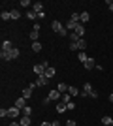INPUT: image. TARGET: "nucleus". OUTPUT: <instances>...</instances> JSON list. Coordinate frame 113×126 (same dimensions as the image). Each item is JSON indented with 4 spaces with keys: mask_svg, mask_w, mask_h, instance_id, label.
<instances>
[{
    "mask_svg": "<svg viewBox=\"0 0 113 126\" xmlns=\"http://www.w3.org/2000/svg\"><path fill=\"white\" fill-rule=\"evenodd\" d=\"M19 115H23V111L19 107H15V105H11L10 109H8V117H11V119H17Z\"/></svg>",
    "mask_w": 113,
    "mask_h": 126,
    "instance_id": "nucleus-3",
    "label": "nucleus"
},
{
    "mask_svg": "<svg viewBox=\"0 0 113 126\" xmlns=\"http://www.w3.org/2000/svg\"><path fill=\"white\" fill-rule=\"evenodd\" d=\"M70 49L72 51H79V49H77V42H70Z\"/></svg>",
    "mask_w": 113,
    "mask_h": 126,
    "instance_id": "nucleus-33",
    "label": "nucleus"
},
{
    "mask_svg": "<svg viewBox=\"0 0 113 126\" xmlns=\"http://www.w3.org/2000/svg\"><path fill=\"white\" fill-rule=\"evenodd\" d=\"M13 105H15V107H19V109H25V107H27V100H25V98H23V96H19V98H17V100H15V104H13Z\"/></svg>",
    "mask_w": 113,
    "mask_h": 126,
    "instance_id": "nucleus-4",
    "label": "nucleus"
},
{
    "mask_svg": "<svg viewBox=\"0 0 113 126\" xmlns=\"http://www.w3.org/2000/svg\"><path fill=\"white\" fill-rule=\"evenodd\" d=\"M66 107H68V111H72V109H75V104L70 102V104H66Z\"/></svg>",
    "mask_w": 113,
    "mask_h": 126,
    "instance_id": "nucleus-35",
    "label": "nucleus"
},
{
    "mask_svg": "<svg viewBox=\"0 0 113 126\" xmlns=\"http://www.w3.org/2000/svg\"><path fill=\"white\" fill-rule=\"evenodd\" d=\"M111 124H113V122H111Z\"/></svg>",
    "mask_w": 113,
    "mask_h": 126,
    "instance_id": "nucleus-44",
    "label": "nucleus"
},
{
    "mask_svg": "<svg viewBox=\"0 0 113 126\" xmlns=\"http://www.w3.org/2000/svg\"><path fill=\"white\" fill-rule=\"evenodd\" d=\"M57 90H59L60 94H66V92H68V85H64V83H59V87H57Z\"/></svg>",
    "mask_w": 113,
    "mask_h": 126,
    "instance_id": "nucleus-15",
    "label": "nucleus"
},
{
    "mask_svg": "<svg viewBox=\"0 0 113 126\" xmlns=\"http://www.w3.org/2000/svg\"><path fill=\"white\" fill-rule=\"evenodd\" d=\"M36 83H38V87H45V85L49 83V79L45 77V75H38V79H36Z\"/></svg>",
    "mask_w": 113,
    "mask_h": 126,
    "instance_id": "nucleus-7",
    "label": "nucleus"
},
{
    "mask_svg": "<svg viewBox=\"0 0 113 126\" xmlns=\"http://www.w3.org/2000/svg\"><path fill=\"white\" fill-rule=\"evenodd\" d=\"M34 11H36V13H42L43 11V4L42 2H34Z\"/></svg>",
    "mask_w": 113,
    "mask_h": 126,
    "instance_id": "nucleus-18",
    "label": "nucleus"
},
{
    "mask_svg": "<svg viewBox=\"0 0 113 126\" xmlns=\"http://www.w3.org/2000/svg\"><path fill=\"white\" fill-rule=\"evenodd\" d=\"M51 126H60V122L59 121H53V122H51Z\"/></svg>",
    "mask_w": 113,
    "mask_h": 126,
    "instance_id": "nucleus-39",
    "label": "nucleus"
},
{
    "mask_svg": "<svg viewBox=\"0 0 113 126\" xmlns=\"http://www.w3.org/2000/svg\"><path fill=\"white\" fill-rule=\"evenodd\" d=\"M10 13H11V21H17V19L21 17V13H19V10H10Z\"/></svg>",
    "mask_w": 113,
    "mask_h": 126,
    "instance_id": "nucleus-17",
    "label": "nucleus"
},
{
    "mask_svg": "<svg viewBox=\"0 0 113 126\" xmlns=\"http://www.w3.org/2000/svg\"><path fill=\"white\" fill-rule=\"evenodd\" d=\"M55 74H57V70H55L53 66H49V68L45 70V74H43V75H45L47 79H51V77H55Z\"/></svg>",
    "mask_w": 113,
    "mask_h": 126,
    "instance_id": "nucleus-9",
    "label": "nucleus"
},
{
    "mask_svg": "<svg viewBox=\"0 0 113 126\" xmlns=\"http://www.w3.org/2000/svg\"><path fill=\"white\" fill-rule=\"evenodd\" d=\"M77 49H79V51H85V49H87V42L83 40V38L77 42Z\"/></svg>",
    "mask_w": 113,
    "mask_h": 126,
    "instance_id": "nucleus-19",
    "label": "nucleus"
},
{
    "mask_svg": "<svg viewBox=\"0 0 113 126\" xmlns=\"http://www.w3.org/2000/svg\"><path fill=\"white\" fill-rule=\"evenodd\" d=\"M59 98H62V94H60L57 89H55V90H49V100H51V102H53V100H59Z\"/></svg>",
    "mask_w": 113,
    "mask_h": 126,
    "instance_id": "nucleus-5",
    "label": "nucleus"
},
{
    "mask_svg": "<svg viewBox=\"0 0 113 126\" xmlns=\"http://www.w3.org/2000/svg\"><path fill=\"white\" fill-rule=\"evenodd\" d=\"M40 126H51V122H42Z\"/></svg>",
    "mask_w": 113,
    "mask_h": 126,
    "instance_id": "nucleus-40",
    "label": "nucleus"
},
{
    "mask_svg": "<svg viewBox=\"0 0 113 126\" xmlns=\"http://www.w3.org/2000/svg\"><path fill=\"white\" fill-rule=\"evenodd\" d=\"M68 38H70V42H79V40H81L75 32H70V34H68Z\"/></svg>",
    "mask_w": 113,
    "mask_h": 126,
    "instance_id": "nucleus-25",
    "label": "nucleus"
},
{
    "mask_svg": "<svg viewBox=\"0 0 113 126\" xmlns=\"http://www.w3.org/2000/svg\"><path fill=\"white\" fill-rule=\"evenodd\" d=\"M19 124L21 126H30V117H21V119H19Z\"/></svg>",
    "mask_w": 113,
    "mask_h": 126,
    "instance_id": "nucleus-16",
    "label": "nucleus"
},
{
    "mask_svg": "<svg viewBox=\"0 0 113 126\" xmlns=\"http://www.w3.org/2000/svg\"><path fill=\"white\" fill-rule=\"evenodd\" d=\"M0 58H2V60H8V53H6V51H0Z\"/></svg>",
    "mask_w": 113,
    "mask_h": 126,
    "instance_id": "nucleus-34",
    "label": "nucleus"
},
{
    "mask_svg": "<svg viewBox=\"0 0 113 126\" xmlns=\"http://www.w3.org/2000/svg\"><path fill=\"white\" fill-rule=\"evenodd\" d=\"M106 4H108V8H109V11H113V2H111V0H108V2H106Z\"/></svg>",
    "mask_w": 113,
    "mask_h": 126,
    "instance_id": "nucleus-37",
    "label": "nucleus"
},
{
    "mask_svg": "<svg viewBox=\"0 0 113 126\" xmlns=\"http://www.w3.org/2000/svg\"><path fill=\"white\" fill-rule=\"evenodd\" d=\"M60 102H64V104H70V94H68V92H66V94H62V98H60Z\"/></svg>",
    "mask_w": 113,
    "mask_h": 126,
    "instance_id": "nucleus-30",
    "label": "nucleus"
},
{
    "mask_svg": "<svg viewBox=\"0 0 113 126\" xmlns=\"http://www.w3.org/2000/svg\"><path fill=\"white\" fill-rule=\"evenodd\" d=\"M89 98H94V100H96V98H98V90H96V89H92V90H91V94H89Z\"/></svg>",
    "mask_w": 113,
    "mask_h": 126,
    "instance_id": "nucleus-32",
    "label": "nucleus"
},
{
    "mask_svg": "<svg viewBox=\"0 0 113 126\" xmlns=\"http://www.w3.org/2000/svg\"><path fill=\"white\" fill-rule=\"evenodd\" d=\"M21 96L25 98V100L32 98V89H30V87H25V89H23V92H21Z\"/></svg>",
    "mask_w": 113,
    "mask_h": 126,
    "instance_id": "nucleus-6",
    "label": "nucleus"
},
{
    "mask_svg": "<svg viewBox=\"0 0 113 126\" xmlns=\"http://www.w3.org/2000/svg\"><path fill=\"white\" fill-rule=\"evenodd\" d=\"M0 17H2V21H10L11 13H10V11H2V15H0Z\"/></svg>",
    "mask_w": 113,
    "mask_h": 126,
    "instance_id": "nucleus-27",
    "label": "nucleus"
},
{
    "mask_svg": "<svg viewBox=\"0 0 113 126\" xmlns=\"http://www.w3.org/2000/svg\"><path fill=\"white\" fill-rule=\"evenodd\" d=\"M108 126H113V124H108Z\"/></svg>",
    "mask_w": 113,
    "mask_h": 126,
    "instance_id": "nucleus-43",
    "label": "nucleus"
},
{
    "mask_svg": "<svg viewBox=\"0 0 113 126\" xmlns=\"http://www.w3.org/2000/svg\"><path fill=\"white\" fill-rule=\"evenodd\" d=\"M89 19H91V15H89L87 11H83V13H81V23H87Z\"/></svg>",
    "mask_w": 113,
    "mask_h": 126,
    "instance_id": "nucleus-29",
    "label": "nucleus"
},
{
    "mask_svg": "<svg viewBox=\"0 0 113 126\" xmlns=\"http://www.w3.org/2000/svg\"><path fill=\"white\" fill-rule=\"evenodd\" d=\"M0 117L4 119V117H8V109H0Z\"/></svg>",
    "mask_w": 113,
    "mask_h": 126,
    "instance_id": "nucleus-36",
    "label": "nucleus"
},
{
    "mask_svg": "<svg viewBox=\"0 0 113 126\" xmlns=\"http://www.w3.org/2000/svg\"><path fill=\"white\" fill-rule=\"evenodd\" d=\"M64 111H68L66 104H64V102H59V104H57V113H64Z\"/></svg>",
    "mask_w": 113,
    "mask_h": 126,
    "instance_id": "nucleus-12",
    "label": "nucleus"
},
{
    "mask_svg": "<svg viewBox=\"0 0 113 126\" xmlns=\"http://www.w3.org/2000/svg\"><path fill=\"white\" fill-rule=\"evenodd\" d=\"M74 32H75V34H77V36L81 38V36H83V34H85V26H83V25H81V23H79V25L75 26V30H74Z\"/></svg>",
    "mask_w": 113,
    "mask_h": 126,
    "instance_id": "nucleus-11",
    "label": "nucleus"
},
{
    "mask_svg": "<svg viewBox=\"0 0 113 126\" xmlns=\"http://www.w3.org/2000/svg\"><path fill=\"white\" fill-rule=\"evenodd\" d=\"M19 6H21V8H28V6H30V0H21Z\"/></svg>",
    "mask_w": 113,
    "mask_h": 126,
    "instance_id": "nucleus-31",
    "label": "nucleus"
},
{
    "mask_svg": "<svg viewBox=\"0 0 113 126\" xmlns=\"http://www.w3.org/2000/svg\"><path fill=\"white\" fill-rule=\"evenodd\" d=\"M51 28H53V32H57L59 36H68V34H70V32L66 30V26H62L60 21H53L51 23Z\"/></svg>",
    "mask_w": 113,
    "mask_h": 126,
    "instance_id": "nucleus-1",
    "label": "nucleus"
},
{
    "mask_svg": "<svg viewBox=\"0 0 113 126\" xmlns=\"http://www.w3.org/2000/svg\"><path fill=\"white\" fill-rule=\"evenodd\" d=\"M49 68V64L47 62H42V64H36V66H34V74L36 75H43L45 74V70Z\"/></svg>",
    "mask_w": 113,
    "mask_h": 126,
    "instance_id": "nucleus-2",
    "label": "nucleus"
},
{
    "mask_svg": "<svg viewBox=\"0 0 113 126\" xmlns=\"http://www.w3.org/2000/svg\"><path fill=\"white\" fill-rule=\"evenodd\" d=\"M68 94H70V96H77V94H79L77 87H68Z\"/></svg>",
    "mask_w": 113,
    "mask_h": 126,
    "instance_id": "nucleus-22",
    "label": "nucleus"
},
{
    "mask_svg": "<svg viewBox=\"0 0 113 126\" xmlns=\"http://www.w3.org/2000/svg\"><path fill=\"white\" fill-rule=\"evenodd\" d=\"M11 49H13V43H11V42H8V40H6V42L2 43V51H6V53H10Z\"/></svg>",
    "mask_w": 113,
    "mask_h": 126,
    "instance_id": "nucleus-10",
    "label": "nucleus"
},
{
    "mask_svg": "<svg viewBox=\"0 0 113 126\" xmlns=\"http://www.w3.org/2000/svg\"><path fill=\"white\" fill-rule=\"evenodd\" d=\"M30 115H32V107H30V105H27V107L23 109V117H30Z\"/></svg>",
    "mask_w": 113,
    "mask_h": 126,
    "instance_id": "nucleus-24",
    "label": "nucleus"
},
{
    "mask_svg": "<svg viewBox=\"0 0 113 126\" xmlns=\"http://www.w3.org/2000/svg\"><path fill=\"white\" fill-rule=\"evenodd\" d=\"M32 51L40 53V51H42V43H40V42H32Z\"/></svg>",
    "mask_w": 113,
    "mask_h": 126,
    "instance_id": "nucleus-21",
    "label": "nucleus"
},
{
    "mask_svg": "<svg viewBox=\"0 0 113 126\" xmlns=\"http://www.w3.org/2000/svg\"><path fill=\"white\" fill-rule=\"evenodd\" d=\"M64 126H75V122H74V121H66Z\"/></svg>",
    "mask_w": 113,
    "mask_h": 126,
    "instance_id": "nucleus-38",
    "label": "nucleus"
},
{
    "mask_svg": "<svg viewBox=\"0 0 113 126\" xmlns=\"http://www.w3.org/2000/svg\"><path fill=\"white\" fill-rule=\"evenodd\" d=\"M75 26H77V23H74V21H66V30H68V32H74V30H75Z\"/></svg>",
    "mask_w": 113,
    "mask_h": 126,
    "instance_id": "nucleus-13",
    "label": "nucleus"
},
{
    "mask_svg": "<svg viewBox=\"0 0 113 126\" xmlns=\"http://www.w3.org/2000/svg\"><path fill=\"white\" fill-rule=\"evenodd\" d=\"M10 126H21V124H19V122H11Z\"/></svg>",
    "mask_w": 113,
    "mask_h": 126,
    "instance_id": "nucleus-41",
    "label": "nucleus"
},
{
    "mask_svg": "<svg viewBox=\"0 0 113 126\" xmlns=\"http://www.w3.org/2000/svg\"><path fill=\"white\" fill-rule=\"evenodd\" d=\"M109 102H111V104H113V94H109Z\"/></svg>",
    "mask_w": 113,
    "mask_h": 126,
    "instance_id": "nucleus-42",
    "label": "nucleus"
},
{
    "mask_svg": "<svg viewBox=\"0 0 113 126\" xmlns=\"http://www.w3.org/2000/svg\"><path fill=\"white\" fill-rule=\"evenodd\" d=\"M17 57H19V49L17 47H13L10 53H8V60H13V58H17Z\"/></svg>",
    "mask_w": 113,
    "mask_h": 126,
    "instance_id": "nucleus-8",
    "label": "nucleus"
},
{
    "mask_svg": "<svg viewBox=\"0 0 113 126\" xmlns=\"http://www.w3.org/2000/svg\"><path fill=\"white\" fill-rule=\"evenodd\" d=\"M111 122H113V117H108V115H106V117H102V124H106V126H108V124H111Z\"/></svg>",
    "mask_w": 113,
    "mask_h": 126,
    "instance_id": "nucleus-26",
    "label": "nucleus"
},
{
    "mask_svg": "<svg viewBox=\"0 0 113 126\" xmlns=\"http://www.w3.org/2000/svg\"><path fill=\"white\" fill-rule=\"evenodd\" d=\"M83 66H85L87 70H92V68H96V64H94V58H89V60H87V62L83 64Z\"/></svg>",
    "mask_w": 113,
    "mask_h": 126,
    "instance_id": "nucleus-14",
    "label": "nucleus"
},
{
    "mask_svg": "<svg viewBox=\"0 0 113 126\" xmlns=\"http://www.w3.org/2000/svg\"><path fill=\"white\" fill-rule=\"evenodd\" d=\"M38 38H40V32H36V30L30 32V40H32V42H38Z\"/></svg>",
    "mask_w": 113,
    "mask_h": 126,
    "instance_id": "nucleus-28",
    "label": "nucleus"
},
{
    "mask_svg": "<svg viewBox=\"0 0 113 126\" xmlns=\"http://www.w3.org/2000/svg\"><path fill=\"white\" fill-rule=\"evenodd\" d=\"M27 17H28V19H32V21H36V19H38V13L34 10H30V11H27Z\"/></svg>",
    "mask_w": 113,
    "mask_h": 126,
    "instance_id": "nucleus-23",
    "label": "nucleus"
},
{
    "mask_svg": "<svg viewBox=\"0 0 113 126\" xmlns=\"http://www.w3.org/2000/svg\"><path fill=\"white\" fill-rule=\"evenodd\" d=\"M77 58H79V62H83V64H85L87 60H89V57H87V55H85V51H79V55H77Z\"/></svg>",
    "mask_w": 113,
    "mask_h": 126,
    "instance_id": "nucleus-20",
    "label": "nucleus"
}]
</instances>
